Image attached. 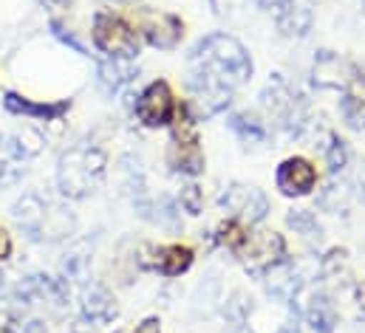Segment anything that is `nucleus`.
<instances>
[{
    "instance_id": "f257e3e1",
    "label": "nucleus",
    "mask_w": 365,
    "mask_h": 333,
    "mask_svg": "<svg viewBox=\"0 0 365 333\" xmlns=\"http://www.w3.org/2000/svg\"><path fill=\"white\" fill-rule=\"evenodd\" d=\"M190 65H192V74L210 77V80L230 85V88L250 83V77L255 71L247 46L227 31L204 34L190 51Z\"/></svg>"
},
{
    "instance_id": "f03ea898",
    "label": "nucleus",
    "mask_w": 365,
    "mask_h": 333,
    "mask_svg": "<svg viewBox=\"0 0 365 333\" xmlns=\"http://www.w3.org/2000/svg\"><path fill=\"white\" fill-rule=\"evenodd\" d=\"M168 166L184 175V178H198L207 169V156L201 147V133H198V119L190 110L187 102H179L176 116L170 122V142H168Z\"/></svg>"
},
{
    "instance_id": "7ed1b4c3",
    "label": "nucleus",
    "mask_w": 365,
    "mask_h": 333,
    "mask_svg": "<svg viewBox=\"0 0 365 333\" xmlns=\"http://www.w3.org/2000/svg\"><path fill=\"white\" fill-rule=\"evenodd\" d=\"M105 164H108V156L99 147H91V144L71 147L68 153H63V159L57 164V189L66 198L91 195L93 186L105 175Z\"/></svg>"
},
{
    "instance_id": "20e7f679",
    "label": "nucleus",
    "mask_w": 365,
    "mask_h": 333,
    "mask_svg": "<svg viewBox=\"0 0 365 333\" xmlns=\"http://www.w3.org/2000/svg\"><path fill=\"white\" fill-rule=\"evenodd\" d=\"M11 215L20 223V229L29 232L31 240H57V238H66L74 229V218L66 209L51 206L48 201H43L34 192L23 195L14 204Z\"/></svg>"
},
{
    "instance_id": "39448f33",
    "label": "nucleus",
    "mask_w": 365,
    "mask_h": 333,
    "mask_svg": "<svg viewBox=\"0 0 365 333\" xmlns=\"http://www.w3.org/2000/svg\"><path fill=\"white\" fill-rule=\"evenodd\" d=\"M238 263L247 268V274L252 277H267L274 265L289 260V249H286V238L269 232V229H255L250 226L244 243L235 249Z\"/></svg>"
},
{
    "instance_id": "423d86ee",
    "label": "nucleus",
    "mask_w": 365,
    "mask_h": 333,
    "mask_svg": "<svg viewBox=\"0 0 365 333\" xmlns=\"http://www.w3.org/2000/svg\"><path fill=\"white\" fill-rule=\"evenodd\" d=\"M91 37L93 46L110 60H136L139 48H142L136 28L113 11H96L93 14Z\"/></svg>"
},
{
    "instance_id": "0eeeda50",
    "label": "nucleus",
    "mask_w": 365,
    "mask_h": 333,
    "mask_svg": "<svg viewBox=\"0 0 365 333\" xmlns=\"http://www.w3.org/2000/svg\"><path fill=\"white\" fill-rule=\"evenodd\" d=\"M133 28L139 40H145L156 51H176L184 40V20L173 11H159V9H136L133 11Z\"/></svg>"
},
{
    "instance_id": "6e6552de",
    "label": "nucleus",
    "mask_w": 365,
    "mask_h": 333,
    "mask_svg": "<svg viewBox=\"0 0 365 333\" xmlns=\"http://www.w3.org/2000/svg\"><path fill=\"white\" fill-rule=\"evenodd\" d=\"M176 107H179V99H176L173 85L168 80H153L136 96L133 113L145 127L159 130V127H170V122L176 116Z\"/></svg>"
},
{
    "instance_id": "1a4fd4ad",
    "label": "nucleus",
    "mask_w": 365,
    "mask_h": 333,
    "mask_svg": "<svg viewBox=\"0 0 365 333\" xmlns=\"http://www.w3.org/2000/svg\"><path fill=\"white\" fill-rule=\"evenodd\" d=\"M312 83L323 90H357L360 85H365V74L354 65L349 63L346 57H340L337 51H317L314 57V68H312Z\"/></svg>"
},
{
    "instance_id": "9d476101",
    "label": "nucleus",
    "mask_w": 365,
    "mask_h": 333,
    "mask_svg": "<svg viewBox=\"0 0 365 333\" xmlns=\"http://www.w3.org/2000/svg\"><path fill=\"white\" fill-rule=\"evenodd\" d=\"M218 204L227 209V218H235L247 226H258L269 215V198L258 186H247V184L224 186Z\"/></svg>"
},
{
    "instance_id": "9b49d317",
    "label": "nucleus",
    "mask_w": 365,
    "mask_h": 333,
    "mask_svg": "<svg viewBox=\"0 0 365 333\" xmlns=\"http://www.w3.org/2000/svg\"><path fill=\"white\" fill-rule=\"evenodd\" d=\"M320 184L317 164L306 156H289L274 169V189L283 198H309Z\"/></svg>"
},
{
    "instance_id": "f8f14e48",
    "label": "nucleus",
    "mask_w": 365,
    "mask_h": 333,
    "mask_svg": "<svg viewBox=\"0 0 365 333\" xmlns=\"http://www.w3.org/2000/svg\"><path fill=\"white\" fill-rule=\"evenodd\" d=\"M148 254H150L148 268H153L156 274H162L168 280L187 274L192 268V263H195V249L187 246V243H165V246L150 249Z\"/></svg>"
},
{
    "instance_id": "ddd939ff",
    "label": "nucleus",
    "mask_w": 365,
    "mask_h": 333,
    "mask_svg": "<svg viewBox=\"0 0 365 333\" xmlns=\"http://www.w3.org/2000/svg\"><path fill=\"white\" fill-rule=\"evenodd\" d=\"M3 107L9 113H17V116H29V119H43V122H57L68 107L71 102H34V99H26L14 90H9L3 96Z\"/></svg>"
},
{
    "instance_id": "4468645a",
    "label": "nucleus",
    "mask_w": 365,
    "mask_h": 333,
    "mask_svg": "<svg viewBox=\"0 0 365 333\" xmlns=\"http://www.w3.org/2000/svg\"><path fill=\"white\" fill-rule=\"evenodd\" d=\"M26 159H29V150L23 147V142L0 133V186H14L23 178Z\"/></svg>"
},
{
    "instance_id": "2eb2a0df",
    "label": "nucleus",
    "mask_w": 365,
    "mask_h": 333,
    "mask_svg": "<svg viewBox=\"0 0 365 333\" xmlns=\"http://www.w3.org/2000/svg\"><path fill=\"white\" fill-rule=\"evenodd\" d=\"M303 322L312 333H334L337 328V305L331 302L329 294L314 291L303 308Z\"/></svg>"
},
{
    "instance_id": "dca6fc26",
    "label": "nucleus",
    "mask_w": 365,
    "mask_h": 333,
    "mask_svg": "<svg viewBox=\"0 0 365 333\" xmlns=\"http://www.w3.org/2000/svg\"><path fill=\"white\" fill-rule=\"evenodd\" d=\"M227 127H230V130L238 136V142H244V144H267V139H269L267 122H264L258 113H250V110L230 113Z\"/></svg>"
},
{
    "instance_id": "f3484780",
    "label": "nucleus",
    "mask_w": 365,
    "mask_h": 333,
    "mask_svg": "<svg viewBox=\"0 0 365 333\" xmlns=\"http://www.w3.org/2000/svg\"><path fill=\"white\" fill-rule=\"evenodd\" d=\"M20 294L23 297H29L31 302H48V305H63L66 302V288L57 282V280H51V277H46V274H31V277H26L23 282H20Z\"/></svg>"
},
{
    "instance_id": "a211bd4d",
    "label": "nucleus",
    "mask_w": 365,
    "mask_h": 333,
    "mask_svg": "<svg viewBox=\"0 0 365 333\" xmlns=\"http://www.w3.org/2000/svg\"><path fill=\"white\" fill-rule=\"evenodd\" d=\"M83 317L93 325H105V322H110L116 317V302H113L108 288H102V285L86 288V294H83Z\"/></svg>"
},
{
    "instance_id": "6ab92c4d",
    "label": "nucleus",
    "mask_w": 365,
    "mask_h": 333,
    "mask_svg": "<svg viewBox=\"0 0 365 333\" xmlns=\"http://www.w3.org/2000/svg\"><path fill=\"white\" fill-rule=\"evenodd\" d=\"M133 77H139V71L133 68V60H102L99 63V85L105 93H116L125 85L133 83Z\"/></svg>"
},
{
    "instance_id": "aec40b11",
    "label": "nucleus",
    "mask_w": 365,
    "mask_h": 333,
    "mask_svg": "<svg viewBox=\"0 0 365 333\" xmlns=\"http://www.w3.org/2000/svg\"><path fill=\"white\" fill-rule=\"evenodd\" d=\"M323 164L329 169V175H334V178L343 175L351 164V147L337 133H329V144L323 147Z\"/></svg>"
},
{
    "instance_id": "412c9836",
    "label": "nucleus",
    "mask_w": 365,
    "mask_h": 333,
    "mask_svg": "<svg viewBox=\"0 0 365 333\" xmlns=\"http://www.w3.org/2000/svg\"><path fill=\"white\" fill-rule=\"evenodd\" d=\"M340 119L349 130L363 133L365 130V96L357 90H346L340 96Z\"/></svg>"
},
{
    "instance_id": "4be33fe9",
    "label": "nucleus",
    "mask_w": 365,
    "mask_h": 333,
    "mask_svg": "<svg viewBox=\"0 0 365 333\" xmlns=\"http://www.w3.org/2000/svg\"><path fill=\"white\" fill-rule=\"evenodd\" d=\"M286 226L294 235H300L303 240H320L323 238V226H320V221L312 209H289L286 212Z\"/></svg>"
},
{
    "instance_id": "5701e85b",
    "label": "nucleus",
    "mask_w": 365,
    "mask_h": 333,
    "mask_svg": "<svg viewBox=\"0 0 365 333\" xmlns=\"http://www.w3.org/2000/svg\"><path fill=\"white\" fill-rule=\"evenodd\" d=\"M320 274L323 280H340L349 274V251L346 249H331L326 251V257L320 260Z\"/></svg>"
},
{
    "instance_id": "b1692460",
    "label": "nucleus",
    "mask_w": 365,
    "mask_h": 333,
    "mask_svg": "<svg viewBox=\"0 0 365 333\" xmlns=\"http://www.w3.org/2000/svg\"><path fill=\"white\" fill-rule=\"evenodd\" d=\"M179 206H182L190 218H198V215L204 212V189H201L195 181H190V184L182 186V192H179Z\"/></svg>"
},
{
    "instance_id": "393cba45",
    "label": "nucleus",
    "mask_w": 365,
    "mask_h": 333,
    "mask_svg": "<svg viewBox=\"0 0 365 333\" xmlns=\"http://www.w3.org/2000/svg\"><path fill=\"white\" fill-rule=\"evenodd\" d=\"M349 189L346 186H337V184H331L329 189H323V195H320V206L323 209H329L331 215H337V212H346L349 209Z\"/></svg>"
},
{
    "instance_id": "a878e982",
    "label": "nucleus",
    "mask_w": 365,
    "mask_h": 333,
    "mask_svg": "<svg viewBox=\"0 0 365 333\" xmlns=\"http://www.w3.org/2000/svg\"><path fill=\"white\" fill-rule=\"evenodd\" d=\"M250 6H258V0H210V9L218 14V17H230V14H238Z\"/></svg>"
},
{
    "instance_id": "bb28decb",
    "label": "nucleus",
    "mask_w": 365,
    "mask_h": 333,
    "mask_svg": "<svg viewBox=\"0 0 365 333\" xmlns=\"http://www.w3.org/2000/svg\"><path fill=\"white\" fill-rule=\"evenodd\" d=\"M51 31H54V37H57V40H63L66 46H71L77 54H86V51H88V48H86V46H83V43H80V40H77V37H74L63 23H57V20H54V23H51Z\"/></svg>"
},
{
    "instance_id": "cd10ccee",
    "label": "nucleus",
    "mask_w": 365,
    "mask_h": 333,
    "mask_svg": "<svg viewBox=\"0 0 365 333\" xmlns=\"http://www.w3.org/2000/svg\"><path fill=\"white\" fill-rule=\"evenodd\" d=\"M133 333H162V319L159 317H145Z\"/></svg>"
},
{
    "instance_id": "c85d7f7f",
    "label": "nucleus",
    "mask_w": 365,
    "mask_h": 333,
    "mask_svg": "<svg viewBox=\"0 0 365 333\" xmlns=\"http://www.w3.org/2000/svg\"><path fill=\"white\" fill-rule=\"evenodd\" d=\"M11 257V238H9V232L0 226V260H9Z\"/></svg>"
},
{
    "instance_id": "c756f323",
    "label": "nucleus",
    "mask_w": 365,
    "mask_h": 333,
    "mask_svg": "<svg viewBox=\"0 0 365 333\" xmlns=\"http://www.w3.org/2000/svg\"><path fill=\"white\" fill-rule=\"evenodd\" d=\"M23 333H48V328H46L43 319H31V322L23 325Z\"/></svg>"
},
{
    "instance_id": "7c9ffc66",
    "label": "nucleus",
    "mask_w": 365,
    "mask_h": 333,
    "mask_svg": "<svg viewBox=\"0 0 365 333\" xmlns=\"http://www.w3.org/2000/svg\"><path fill=\"white\" fill-rule=\"evenodd\" d=\"M357 305H360V311L365 314V280L357 285Z\"/></svg>"
},
{
    "instance_id": "2f4dec72",
    "label": "nucleus",
    "mask_w": 365,
    "mask_h": 333,
    "mask_svg": "<svg viewBox=\"0 0 365 333\" xmlns=\"http://www.w3.org/2000/svg\"><path fill=\"white\" fill-rule=\"evenodd\" d=\"M360 11H363V17H365V0H360Z\"/></svg>"
},
{
    "instance_id": "473e14b6",
    "label": "nucleus",
    "mask_w": 365,
    "mask_h": 333,
    "mask_svg": "<svg viewBox=\"0 0 365 333\" xmlns=\"http://www.w3.org/2000/svg\"><path fill=\"white\" fill-rule=\"evenodd\" d=\"M113 3H133V0H113Z\"/></svg>"
},
{
    "instance_id": "72a5a7b5",
    "label": "nucleus",
    "mask_w": 365,
    "mask_h": 333,
    "mask_svg": "<svg viewBox=\"0 0 365 333\" xmlns=\"http://www.w3.org/2000/svg\"><path fill=\"white\" fill-rule=\"evenodd\" d=\"M0 288H3V271H0Z\"/></svg>"
}]
</instances>
